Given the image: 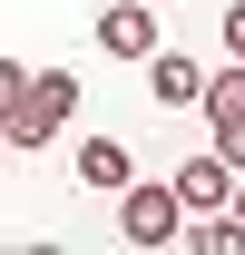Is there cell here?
<instances>
[{
	"mask_svg": "<svg viewBox=\"0 0 245 255\" xmlns=\"http://www.w3.org/2000/svg\"><path fill=\"white\" fill-rule=\"evenodd\" d=\"M69 118H79V79H69V69H30V89L0 118V137H10V147H49Z\"/></svg>",
	"mask_w": 245,
	"mask_h": 255,
	"instance_id": "6da1fadb",
	"label": "cell"
},
{
	"mask_svg": "<svg viewBox=\"0 0 245 255\" xmlns=\"http://www.w3.org/2000/svg\"><path fill=\"white\" fill-rule=\"evenodd\" d=\"M177 226H186V206H177L167 177H127L118 187V236L127 246H177Z\"/></svg>",
	"mask_w": 245,
	"mask_h": 255,
	"instance_id": "7a4b0ae2",
	"label": "cell"
},
{
	"mask_svg": "<svg viewBox=\"0 0 245 255\" xmlns=\"http://www.w3.org/2000/svg\"><path fill=\"white\" fill-rule=\"evenodd\" d=\"M89 30H98L108 59H147V49H157V0H108Z\"/></svg>",
	"mask_w": 245,
	"mask_h": 255,
	"instance_id": "3957f363",
	"label": "cell"
},
{
	"mask_svg": "<svg viewBox=\"0 0 245 255\" xmlns=\"http://www.w3.org/2000/svg\"><path fill=\"white\" fill-rule=\"evenodd\" d=\"M167 187H177V206L196 216V206H226V187H236V167L216 157V147H196V157H186L177 177H167Z\"/></svg>",
	"mask_w": 245,
	"mask_h": 255,
	"instance_id": "277c9868",
	"label": "cell"
},
{
	"mask_svg": "<svg viewBox=\"0 0 245 255\" xmlns=\"http://www.w3.org/2000/svg\"><path fill=\"white\" fill-rule=\"evenodd\" d=\"M127 177H137V157H127V137H79V187L118 196Z\"/></svg>",
	"mask_w": 245,
	"mask_h": 255,
	"instance_id": "5b68a950",
	"label": "cell"
},
{
	"mask_svg": "<svg viewBox=\"0 0 245 255\" xmlns=\"http://www.w3.org/2000/svg\"><path fill=\"white\" fill-rule=\"evenodd\" d=\"M196 79H206V69L186 59V49H147V98L157 108H196Z\"/></svg>",
	"mask_w": 245,
	"mask_h": 255,
	"instance_id": "8992f818",
	"label": "cell"
},
{
	"mask_svg": "<svg viewBox=\"0 0 245 255\" xmlns=\"http://www.w3.org/2000/svg\"><path fill=\"white\" fill-rule=\"evenodd\" d=\"M196 108H206V118H245V59L206 69V79H196Z\"/></svg>",
	"mask_w": 245,
	"mask_h": 255,
	"instance_id": "52a82bcc",
	"label": "cell"
},
{
	"mask_svg": "<svg viewBox=\"0 0 245 255\" xmlns=\"http://www.w3.org/2000/svg\"><path fill=\"white\" fill-rule=\"evenodd\" d=\"M216 157H226V167L245 177V118H216Z\"/></svg>",
	"mask_w": 245,
	"mask_h": 255,
	"instance_id": "ba28073f",
	"label": "cell"
},
{
	"mask_svg": "<svg viewBox=\"0 0 245 255\" xmlns=\"http://www.w3.org/2000/svg\"><path fill=\"white\" fill-rule=\"evenodd\" d=\"M20 89H30V69H20V59H0V118L20 108Z\"/></svg>",
	"mask_w": 245,
	"mask_h": 255,
	"instance_id": "9c48e42d",
	"label": "cell"
},
{
	"mask_svg": "<svg viewBox=\"0 0 245 255\" xmlns=\"http://www.w3.org/2000/svg\"><path fill=\"white\" fill-rule=\"evenodd\" d=\"M226 59H245V0L226 10Z\"/></svg>",
	"mask_w": 245,
	"mask_h": 255,
	"instance_id": "30bf717a",
	"label": "cell"
},
{
	"mask_svg": "<svg viewBox=\"0 0 245 255\" xmlns=\"http://www.w3.org/2000/svg\"><path fill=\"white\" fill-rule=\"evenodd\" d=\"M226 216H236V226H245V177H236V187H226Z\"/></svg>",
	"mask_w": 245,
	"mask_h": 255,
	"instance_id": "8fae6325",
	"label": "cell"
},
{
	"mask_svg": "<svg viewBox=\"0 0 245 255\" xmlns=\"http://www.w3.org/2000/svg\"><path fill=\"white\" fill-rule=\"evenodd\" d=\"M0 157H10V137H0Z\"/></svg>",
	"mask_w": 245,
	"mask_h": 255,
	"instance_id": "7c38bea8",
	"label": "cell"
}]
</instances>
